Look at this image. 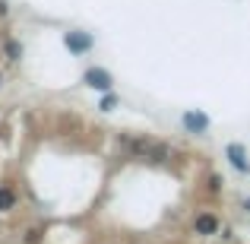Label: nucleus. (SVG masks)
Instances as JSON below:
<instances>
[{
  "mask_svg": "<svg viewBox=\"0 0 250 244\" xmlns=\"http://www.w3.org/2000/svg\"><path fill=\"white\" fill-rule=\"evenodd\" d=\"M3 54L10 57V61H19V57H22V44H19L16 38H6L3 42Z\"/></svg>",
  "mask_w": 250,
  "mask_h": 244,
  "instance_id": "6e6552de",
  "label": "nucleus"
},
{
  "mask_svg": "<svg viewBox=\"0 0 250 244\" xmlns=\"http://www.w3.org/2000/svg\"><path fill=\"white\" fill-rule=\"evenodd\" d=\"M130 149L143 159H152V162H165L171 159V149L165 143H152V140H130Z\"/></svg>",
  "mask_w": 250,
  "mask_h": 244,
  "instance_id": "f257e3e1",
  "label": "nucleus"
},
{
  "mask_svg": "<svg viewBox=\"0 0 250 244\" xmlns=\"http://www.w3.org/2000/svg\"><path fill=\"white\" fill-rule=\"evenodd\" d=\"M63 44L70 48V54H85L92 48V35L89 32H67L63 35Z\"/></svg>",
  "mask_w": 250,
  "mask_h": 244,
  "instance_id": "7ed1b4c3",
  "label": "nucleus"
},
{
  "mask_svg": "<svg viewBox=\"0 0 250 244\" xmlns=\"http://www.w3.org/2000/svg\"><path fill=\"white\" fill-rule=\"evenodd\" d=\"M83 83L92 86V89H98V92H111V86H114L111 73H108V70H102V67H89V70H85V76H83Z\"/></svg>",
  "mask_w": 250,
  "mask_h": 244,
  "instance_id": "f03ea898",
  "label": "nucleus"
},
{
  "mask_svg": "<svg viewBox=\"0 0 250 244\" xmlns=\"http://www.w3.org/2000/svg\"><path fill=\"white\" fill-rule=\"evenodd\" d=\"M16 206V194H13V187H0V213H10V209Z\"/></svg>",
  "mask_w": 250,
  "mask_h": 244,
  "instance_id": "0eeeda50",
  "label": "nucleus"
},
{
  "mask_svg": "<svg viewBox=\"0 0 250 244\" xmlns=\"http://www.w3.org/2000/svg\"><path fill=\"white\" fill-rule=\"evenodd\" d=\"M10 13V6H6V0H0V16H6Z\"/></svg>",
  "mask_w": 250,
  "mask_h": 244,
  "instance_id": "9d476101",
  "label": "nucleus"
},
{
  "mask_svg": "<svg viewBox=\"0 0 250 244\" xmlns=\"http://www.w3.org/2000/svg\"><path fill=\"white\" fill-rule=\"evenodd\" d=\"M193 228H196V235H215V232H219V219L209 216V213H203V216H196Z\"/></svg>",
  "mask_w": 250,
  "mask_h": 244,
  "instance_id": "423d86ee",
  "label": "nucleus"
},
{
  "mask_svg": "<svg viewBox=\"0 0 250 244\" xmlns=\"http://www.w3.org/2000/svg\"><path fill=\"white\" fill-rule=\"evenodd\" d=\"M184 130L187 133H203V130H209V117L203 111H187L184 114Z\"/></svg>",
  "mask_w": 250,
  "mask_h": 244,
  "instance_id": "20e7f679",
  "label": "nucleus"
},
{
  "mask_svg": "<svg viewBox=\"0 0 250 244\" xmlns=\"http://www.w3.org/2000/svg\"><path fill=\"white\" fill-rule=\"evenodd\" d=\"M114 105H117V98H114V95H111V92H108V95L102 98V105H98V108H102V111H111V108H114Z\"/></svg>",
  "mask_w": 250,
  "mask_h": 244,
  "instance_id": "1a4fd4ad",
  "label": "nucleus"
},
{
  "mask_svg": "<svg viewBox=\"0 0 250 244\" xmlns=\"http://www.w3.org/2000/svg\"><path fill=\"white\" fill-rule=\"evenodd\" d=\"M0 83H3V76H0Z\"/></svg>",
  "mask_w": 250,
  "mask_h": 244,
  "instance_id": "9b49d317",
  "label": "nucleus"
},
{
  "mask_svg": "<svg viewBox=\"0 0 250 244\" xmlns=\"http://www.w3.org/2000/svg\"><path fill=\"white\" fill-rule=\"evenodd\" d=\"M228 162L234 165V168L238 171H250V162H247V153H244V146H241V143H228Z\"/></svg>",
  "mask_w": 250,
  "mask_h": 244,
  "instance_id": "39448f33",
  "label": "nucleus"
}]
</instances>
